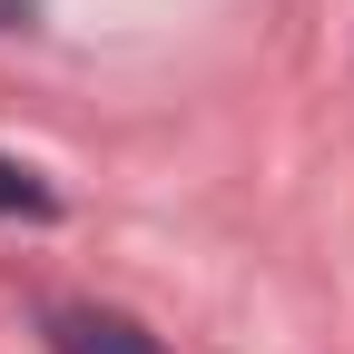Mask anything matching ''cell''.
Instances as JSON below:
<instances>
[{
    "instance_id": "cell-1",
    "label": "cell",
    "mask_w": 354,
    "mask_h": 354,
    "mask_svg": "<svg viewBox=\"0 0 354 354\" xmlns=\"http://www.w3.org/2000/svg\"><path fill=\"white\" fill-rule=\"evenodd\" d=\"M50 354H167L158 335H138L109 305H50Z\"/></svg>"
},
{
    "instance_id": "cell-2",
    "label": "cell",
    "mask_w": 354,
    "mask_h": 354,
    "mask_svg": "<svg viewBox=\"0 0 354 354\" xmlns=\"http://www.w3.org/2000/svg\"><path fill=\"white\" fill-rule=\"evenodd\" d=\"M0 216H59V197L39 187V167H20V158H0Z\"/></svg>"
}]
</instances>
